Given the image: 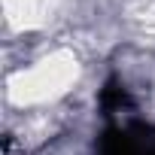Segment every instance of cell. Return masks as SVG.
<instances>
[{
	"instance_id": "cell-1",
	"label": "cell",
	"mask_w": 155,
	"mask_h": 155,
	"mask_svg": "<svg viewBox=\"0 0 155 155\" xmlns=\"http://www.w3.org/2000/svg\"><path fill=\"white\" fill-rule=\"evenodd\" d=\"M101 101H104V110H122V107L128 104V94H125V88H119L116 82H110V85L104 88Z\"/></svg>"
}]
</instances>
